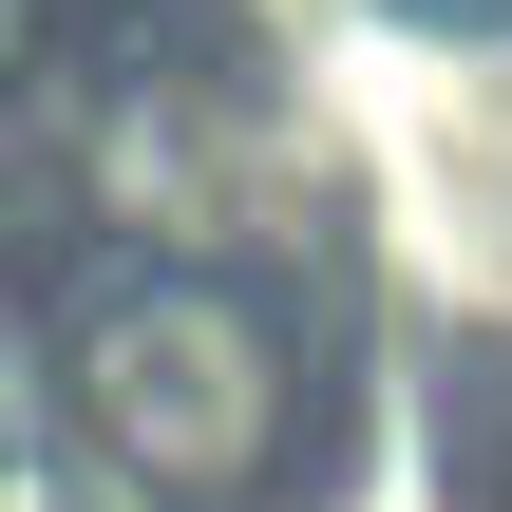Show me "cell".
<instances>
[{
    "mask_svg": "<svg viewBox=\"0 0 512 512\" xmlns=\"http://www.w3.org/2000/svg\"><path fill=\"white\" fill-rule=\"evenodd\" d=\"M95 437L152 475V494H247L285 456V342L228 304V285H133L95 323Z\"/></svg>",
    "mask_w": 512,
    "mask_h": 512,
    "instance_id": "6da1fadb",
    "label": "cell"
}]
</instances>
